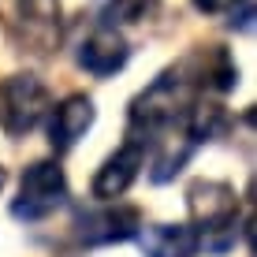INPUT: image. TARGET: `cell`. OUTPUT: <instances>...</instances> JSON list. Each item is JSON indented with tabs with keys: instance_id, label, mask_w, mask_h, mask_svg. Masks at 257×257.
Segmentation results:
<instances>
[{
	"instance_id": "obj_11",
	"label": "cell",
	"mask_w": 257,
	"mask_h": 257,
	"mask_svg": "<svg viewBox=\"0 0 257 257\" xmlns=\"http://www.w3.org/2000/svg\"><path fill=\"white\" fill-rule=\"evenodd\" d=\"M4 183H8V172H4V168H0V190H4Z\"/></svg>"
},
{
	"instance_id": "obj_6",
	"label": "cell",
	"mask_w": 257,
	"mask_h": 257,
	"mask_svg": "<svg viewBox=\"0 0 257 257\" xmlns=\"http://www.w3.org/2000/svg\"><path fill=\"white\" fill-rule=\"evenodd\" d=\"M142 231V216L138 209L116 205L104 212H90L82 220V242L86 246H104V242H127Z\"/></svg>"
},
{
	"instance_id": "obj_3",
	"label": "cell",
	"mask_w": 257,
	"mask_h": 257,
	"mask_svg": "<svg viewBox=\"0 0 257 257\" xmlns=\"http://www.w3.org/2000/svg\"><path fill=\"white\" fill-rule=\"evenodd\" d=\"M67 194V179H64V168L56 161H38L23 172L19 179V198L12 201V212L19 220H41L49 216L52 209L64 201Z\"/></svg>"
},
{
	"instance_id": "obj_1",
	"label": "cell",
	"mask_w": 257,
	"mask_h": 257,
	"mask_svg": "<svg viewBox=\"0 0 257 257\" xmlns=\"http://www.w3.org/2000/svg\"><path fill=\"white\" fill-rule=\"evenodd\" d=\"M187 205H190V216H194V231H198V246L205 250H227L235 242V212H238V201H235V190L227 183H216V179H198L190 183L187 190Z\"/></svg>"
},
{
	"instance_id": "obj_5",
	"label": "cell",
	"mask_w": 257,
	"mask_h": 257,
	"mask_svg": "<svg viewBox=\"0 0 257 257\" xmlns=\"http://www.w3.org/2000/svg\"><path fill=\"white\" fill-rule=\"evenodd\" d=\"M142 164H146V146L142 142H127L108 157L93 175V198L97 201H116L131 190V183L138 179Z\"/></svg>"
},
{
	"instance_id": "obj_10",
	"label": "cell",
	"mask_w": 257,
	"mask_h": 257,
	"mask_svg": "<svg viewBox=\"0 0 257 257\" xmlns=\"http://www.w3.org/2000/svg\"><path fill=\"white\" fill-rule=\"evenodd\" d=\"M235 4H246V0H194V8L205 15H220V12H235Z\"/></svg>"
},
{
	"instance_id": "obj_4",
	"label": "cell",
	"mask_w": 257,
	"mask_h": 257,
	"mask_svg": "<svg viewBox=\"0 0 257 257\" xmlns=\"http://www.w3.org/2000/svg\"><path fill=\"white\" fill-rule=\"evenodd\" d=\"M0 101H4L0 112H4V131L8 135H26V131H34L41 123V116H45V108H49V93L34 75L8 78Z\"/></svg>"
},
{
	"instance_id": "obj_9",
	"label": "cell",
	"mask_w": 257,
	"mask_h": 257,
	"mask_svg": "<svg viewBox=\"0 0 257 257\" xmlns=\"http://www.w3.org/2000/svg\"><path fill=\"white\" fill-rule=\"evenodd\" d=\"M146 257H194L198 253V231L190 224H153L138 231Z\"/></svg>"
},
{
	"instance_id": "obj_2",
	"label": "cell",
	"mask_w": 257,
	"mask_h": 257,
	"mask_svg": "<svg viewBox=\"0 0 257 257\" xmlns=\"http://www.w3.org/2000/svg\"><path fill=\"white\" fill-rule=\"evenodd\" d=\"M190 108V86L187 78H179L175 71L161 75L146 93L131 104V123L142 131H161V127H172L175 119H183Z\"/></svg>"
},
{
	"instance_id": "obj_8",
	"label": "cell",
	"mask_w": 257,
	"mask_h": 257,
	"mask_svg": "<svg viewBox=\"0 0 257 257\" xmlns=\"http://www.w3.org/2000/svg\"><path fill=\"white\" fill-rule=\"evenodd\" d=\"M127 56H131V49L116 30H97L78 49V64L90 71V75H116L127 64Z\"/></svg>"
},
{
	"instance_id": "obj_7",
	"label": "cell",
	"mask_w": 257,
	"mask_h": 257,
	"mask_svg": "<svg viewBox=\"0 0 257 257\" xmlns=\"http://www.w3.org/2000/svg\"><path fill=\"white\" fill-rule=\"evenodd\" d=\"M93 116H97V108L86 93H71L67 101H60L56 112H52V127H49L52 149H71L93 127Z\"/></svg>"
}]
</instances>
